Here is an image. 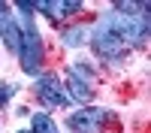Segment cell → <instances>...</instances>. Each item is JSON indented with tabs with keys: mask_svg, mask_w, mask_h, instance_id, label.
I'll list each match as a JSON object with an SVG mask.
<instances>
[{
	"mask_svg": "<svg viewBox=\"0 0 151 133\" xmlns=\"http://www.w3.org/2000/svg\"><path fill=\"white\" fill-rule=\"evenodd\" d=\"M85 27H79V24H76V27H70V30H64V42L70 45V48H76V45H82L85 42Z\"/></svg>",
	"mask_w": 151,
	"mask_h": 133,
	"instance_id": "obj_9",
	"label": "cell"
},
{
	"mask_svg": "<svg viewBox=\"0 0 151 133\" xmlns=\"http://www.w3.org/2000/svg\"><path fill=\"white\" fill-rule=\"evenodd\" d=\"M67 97H73V100H79V103H88L94 97V91H91V85H88V79L70 73L67 76Z\"/></svg>",
	"mask_w": 151,
	"mask_h": 133,
	"instance_id": "obj_7",
	"label": "cell"
},
{
	"mask_svg": "<svg viewBox=\"0 0 151 133\" xmlns=\"http://www.w3.org/2000/svg\"><path fill=\"white\" fill-rule=\"evenodd\" d=\"M18 133H24V130H18Z\"/></svg>",
	"mask_w": 151,
	"mask_h": 133,
	"instance_id": "obj_12",
	"label": "cell"
},
{
	"mask_svg": "<svg viewBox=\"0 0 151 133\" xmlns=\"http://www.w3.org/2000/svg\"><path fill=\"white\" fill-rule=\"evenodd\" d=\"M15 9L21 12V36H18V60H21V70L27 73V76H36V73L42 70V58H45V48H42V36L36 30V24L30 18L33 6L30 3H15Z\"/></svg>",
	"mask_w": 151,
	"mask_h": 133,
	"instance_id": "obj_1",
	"label": "cell"
},
{
	"mask_svg": "<svg viewBox=\"0 0 151 133\" xmlns=\"http://www.w3.org/2000/svg\"><path fill=\"white\" fill-rule=\"evenodd\" d=\"M94 52L100 58H106V60H118L124 52H127V42H124L106 21H100L97 30H94Z\"/></svg>",
	"mask_w": 151,
	"mask_h": 133,
	"instance_id": "obj_2",
	"label": "cell"
},
{
	"mask_svg": "<svg viewBox=\"0 0 151 133\" xmlns=\"http://www.w3.org/2000/svg\"><path fill=\"white\" fill-rule=\"evenodd\" d=\"M30 133H58L55 118H48L45 112H36V115H33V121H30Z\"/></svg>",
	"mask_w": 151,
	"mask_h": 133,
	"instance_id": "obj_8",
	"label": "cell"
},
{
	"mask_svg": "<svg viewBox=\"0 0 151 133\" xmlns=\"http://www.w3.org/2000/svg\"><path fill=\"white\" fill-rule=\"evenodd\" d=\"M12 97V85H0V103H6Z\"/></svg>",
	"mask_w": 151,
	"mask_h": 133,
	"instance_id": "obj_10",
	"label": "cell"
},
{
	"mask_svg": "<svg viewBox=\"0 0 151 133\" xmlns=\"http://www.w3.org/2000/svg\"><path fill=\"white\" fill-rule=\"evenodd\" d=\"M30 6L40 9L42 15H48L52 21H67V15L82 9V3H73V0H48V3H30Z\"/></svg>",
	"mask_w": 151,
	"mask_h": 133,
	"instance_id": "obj_5",
	"label": "cell"
},
{
	"mask_svg": "<svg viewBox=\"0 0 151 133\" xmlns=\"http://www.w3.org/2000/svg\"><path fill=\"white\" fill-rule=\"evenodd\" d=\"M36 97H40V103L48 106V109H60V106L70 103L64 85H60V79L55 76V73H45V76L36 79Z\"/></svg>",
	"mask_w": 151,
	"mask_h": 133,
	"instance_id": "obj_3",
	"label": "cell"
},
{
	"mask_svg": "<svg viewBox=\"0 0 151 133\" xmlns=\"http://www.w3.org/2000/svg\"><path fill=\"white\" fill-rule=\"evenodd\" d=\"M106 118H109V112H103V109H79V112H73L70 118H67V127L73 130V133H97L100 127L106 124Z\"/></svg>",
	"mask_w": 151,
	"mask_h": 133,
	"instance_id": "obj_4",
	"label": "cell"
},
{
	"mask_svg": "<svg viewBox=\"0 0 151 133\" xmlns=\"http://www.w3.org/2000/svg\"><path fill=\"white\" fill-rule=\"evenodd\" d=\"M6 9H9V6H6V3H0V15H3V12H6Z\"/></svg>",
	"mask_w": 151,
	"mask_h": 133,
	"instance_id": "obj_11",
	"label": "cell"
},
{
	"mask_svg": "<svg viewBox=\"0 0 151 133\" xmlns=\"http://www.w3.org/2000/svg\"><path fill=\"white\" fill-rule=\"evenodd\" d=\"M0 36H3V42L9 52H18V36H21V27H18V21L9 15V9L0 15Z\"/></svg>",
	"mask_w": 151,
	"mask_h": 133,
	"instance_id": "obj_6",
	"label": "cell"
}]
</instances>
